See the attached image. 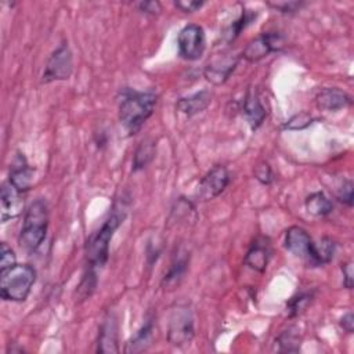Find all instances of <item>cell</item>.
<instances>
[{
	"instance_id": "29",
	"label": "cell",
	"mask_w": 354,
	"mask_h": 354,
	"mask_svg": "<svg viewBox=\"0 0 354 354\" xmlns=\"http://www.w3.org/2000/svg\"><path fill=\"white\" fill-rule=\"evenodd\" d=\"M14 265H17L14 251L6 243H2L0 245V270H6Z\"/></svg>"
},
{
	"instance_id": "1",
	"label": "cell",
	"mask_w": 354,
	"mask_h": 354,
	"mask_svg": "<svg viewBox=\"0 0 354 354\" xmlns=\"http://www.w3.org/2000/svg\"><path fill=\"white\" fill-rule=\"evenodd\" d=\"M157 94L126 89L120 101V121L129 136L139 133L157 105Z\"/></svg>"
},
{
	"instance_id": "23",
	"label": "cell",
	"mask_w": 354,
	"mask_h": 354,
	"mask_svg": "<svg viewBox=\"0 0 354 354\" xmlns=\"http://www.w3.org/2000/svg\"><path fill=\"white\" fill-rule=\"evenodd\" d=\"M335 252H336V244L328 237L321 239V241L318 244L314 243V263H316V267L329 263L333 259Z\"/></svg>"
},
{
	"instance_id": "24",
	"label": "cell",
	"mask_w": 354,
	"mask_h": 354,
	"mask_svg": "<svg viewBox=\"0 0 354 354\" xmlns=\"http://www.w3.org/2000/svg\"><path fill=\"white\" fill-rule=\"evenodd\" d=\"M155 155V146L153 142H143L139 148L136 150L135 158H133V170H140L144 169L153 159Z\"/></svg>"
},
{
	"instance_id": "22",
	"label": "cell",
	"mask_w": 354,
	"mask_h": 354,
	"mask_svg": "<svg viewBox=\"0 0 354 354\" xmlns=\"http://www.w3.org/2000/svg\"><path fill=\"white\" fill-rule=\"evenodd\" d=\"M153 331H154V321L148 320L142 329L132 338V340L128 343L126 351L128 353H139L146 350L153 340Z\"/></svg>"
},
{
	"instance_id": "28",
	"label": "cell",
	"mask_w": 354,
	"mask_h": 354,
	"mask_svg": "<svg viewBox=\"0 0 354 354\" xmlns=\"http://www.w3.org/2000/svg\"><path fill=\"white\" fill-rule=\"evenodd\" d=\"M311 121H313L311 115H309L307 112H300V113L292 116L291 120L285 124L284 128L289 129V131H302V129L310 126Z\"/></svg>"
},
{
	"instance_id": "11",
	"label": "cell",
	"mask_w": 354,
	"mask_h": 354,
	"mask_svg": "<svg viewBox=\"0 0 354 354\" xmlns=\"http://www.w3.org/2000/svg\"><path fill=\"white\" fill-rule=\"evenodd\" d=\"M239 65V57L231 54H221L214 57L203 71V75L206 80L210 83L220 86L227 82L230 75L234 72V69Z\"/></svg>"
},
{
	"instance_id": "10",
	"label": "cell",
	"mask_w": 354,
	"mask_h": 354,
	"mask_svg": "<svg viewBox=\"0 0 354 354\" xmlns=\"http://www.w3.org/2000/svg\"><path fill=\"white\" fill-rule=\"evenodd\" d=\"M228 183H230L228 170L224 166L217 165L201 179L197 188V197L199 201H203V202L212 201L227 188Z\"/></svg>"
},
{
	"instance_id": "17",
	"label": "cell",
	"mask_w": 354,
	"mask_h": 354,
	"mask_svg": "<svg viewBox=\"0 0 354 354\" xmlns=\"http://www.w3.org/2000/svg\"><path fill=\"white\" fill-rule=\"evenodd\" d=\"M212 102V94L208 90H201L192 96L183 97L176 102V111L191 118L205 111Z\"/></svg>"
},
{
	"instance_id": "20",
	"label": "cell",
	"mask_w": 354,
	"mask_h": 354,
	"mask_svg": "<svg viewBox=\"0 0 354 354\" xmlns=\"http://www.w3.org/2000/svg\"><path fill=\"white\" fill-rule=\"evenodd\" d=\"M306 210L317 217H322L327 216L332 212L333 205L331 202V199L324 194V192H313L306 198L305 202Z\"/></svg>"
},
{
	"instance_id": "33",
	"label": "cell",
	"mask_w": 354,
	"mask_h": 354,
	"mask_svg": "<svg viewBox=\"0 0 354 354\" xmlns=\"http://www.w3.org/2000/svg\"><path fill=\"white\" fill-rule=\"evenodd\" d=\"M342 273H343V284L347 289L353 288V265L351 262L342 265Z\"/></svg>"
},
{
	"instance_id": "19",
	"label": "cell",
	"mask_w": 354,
	"mask_h": 354,
	"mask_svg": "<svg viewBox=\"0 0 354 354\" xmlns=\"http://www.w3.org/2000/svg\"><path fill=\"white\" fill-rule=\"evenodd\" d=\"M187 266H188L187 254L176 256L175 261L172 262L168 273L165 274V277L162 280V287L165 289L176 288L180 284V281L183 280V277H184V274L187 272Z\"/></svg>"
},
{
	"instance_id": "21",
	"label": "cell",
	"mask_w": 354,
	"mask_h": 354,
	"mask_svg": "<svg viewBox=\"0 0 354 354\" xmlns=\"http://www.w3.org/2000/svg\"><path fill=\"white\" fill-rule=\"evenodd\" d=\"M300 333L296 327H289L276 339V347L281 353H296L300 350Z\"/></svg>"
},
{
	"instance_id": "3",
	"label": "cell",
	"mask_w": 354,
	"mask_h": 354,
	"mask_svg": "<svg viewBox=\"0 0 354 354\" xmlns=\"http://www.w3.org/2000/svg\"><path fill=\"white\" fill-rule=\"evenodd\" d=\"M125 216L126 213L124 209H115L101 225V228L89 239L86 244V259L89 267L98 269L107 263L109 255V243L115 231L124 223Z\"/></svg>"
},
{
	"instance_id": "7",
	"label": "cell",
	"mask_w": 354,
	"mask_h": 354,
	"mask_svg": "<svg viewBox=\"0 0 354 354\" xmlns=\"http://www.w3.org/2000/svg\"><path fill=\"white\" fill-rule=\"evenodd\" d=\"M177 46L181 58L187 61L199 60L203 56L206 47V38L203 30L195 24L184 27L179 34Z\"/></svg>"
},
{
	"instance_id": "25",
	"label": "cell",
	"mask_w": 354,
	"mask_h": 354,
	"mask_svg": "<svg viewBox=\"0 0 354 354\" xmlns=\"http://www.w3.org/2000/svg\"><path fill=\"white\" fill-rule=\"evenodd\" d=\"M97 287V274H96V269L89 267L87 272L85 273L79 287H78V296L80 300H86L87 298H90L93 295V292L96 291Z\"/></svg>"
},
{
	"instance_id": "8",
	"label": "cell",
	"mask_w": 354,
	"mask_h": 354,
	"mask_svg": "<svg viewBox=\"0 0 354 354\" xmlns=\"http://www.w3.org/2000/svg\"><path fill=\"white\" fill-rule=\"evenodd\" d=\"M285 250L291 252L294 256L300 258L307 263V266L316 267L314 263V241L309 235V232L299 227L292 225L285 232Z\"/></svg>"
},
{
	"instance_id": "12",
	"label": "cell",
	"mask_w": 354,
	"mask_h": 354,
	"mask_svg": "<svg viewBox=\"0 0 354 354\" xmlns=\"http://www.w3.org/2000/svg\"><path fill=\"white\" fill-rule=\"evenodd\" d=\"M20 192L10 181L2 186L0 192V203H2V223L13 220L23 213L24 199Z\"/></svg>"
},
{
	"instance_id": "13",
	"label": "cell",
	"mask_w": 354,
	"mask_h": 354,
	"mask_svg": "<svg viewBox=\"0 0 354 354\" xmlns=\"http://www.w3.org/2000/svg\"><path fill=\"white\" fill-rule=\"evenodd\" d=\"M272 254H273V251H272L270 241L265 237H258L251 244V247H250V250L245 255L244 262L252 270L263 273L269 266V262L272 259Z\"/></svg>"
},
{
	"instance_id": "6",
	"label": "cell",
	"mask_w": 354,
	"mask_h": 354,
	"mask_svg": "<svg viewBox=\"0 0 354 354\" xmlns=\"http://www.w3.org/2000/svg\"><path fill=\"white\" fill-rule=\"evenodd\" d=\"M74 71V57L68 45H61L49 57L45 72L42 76L43 83H50L54 80H67Z\"/></svg>"
},
{
	"instance_id": "14",
	"label": "cell",
	"mask_w": 354,
	"mask_h": 354,
	"mask_svg": "<svg viewBox=\"0 0 354 354\" xmlns=\"http://www.w3.org/2000/svg\"><path fill=\"white\" fill-rule=\"evenodd\" d=\"M97 351L111 354L120 353V344H118V321L113 314H109L100 327Z\"/></svg>"
},
{
	"instance_id": "16",
	"label": "cell",
	"mask_w": 354,
	"mask_h": 354,
	"mask_svg": "<svg viewBox=\"0 0 354 354\" xmlns=\"http://www.w3.org/2000/svg\"><path fill=\"white\" fill-rule=\"evenodd\" d=\"M316 104L321 111H339L351 104L350 96L339 89H322L316 97Z\"/></svg>"
},
{
	"instance_id": "32",
	"label": "cell",
	"mask_w": 354,
	"mask_h": 354,
	"mask_svg": "<svg viewBox=\"0 0 354 354\" xmlns=\"http://www.w3.org/2000/svg\"><path fill=\"white\" fill-rule=\"evenodd\" d=\"M338 198L340 202L351 206L353 205V184L351 181H344L339 190Z\"/></svg>"
},
{
	"instance_id": "30",
	"label": "cell",
	"mask_w": 354,
	"mask_h": 354,
	"mask_svg": "<svg viewBox=\"0 0 354 354\" xmlns=\"http://www.w3.org/2000/svg\"><path fill=\"white\" fill-rule=\"evenodd\" d=\"M255 177L262 183V184H272L274 180V175L273 170L270 168V165L267 162H261L256 168H255Z\"/></svg>"
},
{
	"instance_id": "34",
	"label": "cell",
	"mask_w": 354,
	"mask_h": 354,
	"mask_svg": "<svg viewBox=\"0 0 354 354\" xmlns=\"http://www.w3.org/2000/svg\"><path fill=\"white\" fill-rule=\"evenodd\" d=\"M205 3L203 2H176L175 6L181 10L183 13H192L197 12L198 9H201Z\"/></svg>"
},
{
	"instance_id": "15",
	"label": "cell",
	"mask_w": 354,
	"mask_h": 354,
	"mask_svg": "<svg viewBox=\"0 0 354 354\" xmlns=\"http://www.w3.org/2000/svg\"><path fill=\"white\" fill-rule=\"evenodd\" d=\"M34 175L35 170L28 165L25 157L23 154H19L12 164L10 169V183L20 191L27 192L34 183Z\"/></svg>"
},
{
	"instance_id": "4",
	"label": "cell",
	"mask_w": 354,
	"mask_h": 354,
	"mask_svg": "<svg viewBox=\"0 0 354 354\" xmlns=\"http://www.w3.org/2000/svg\"><path fill=\"white\" fill-rule=\"evenodd\" d=\"M36 281V272L30 265H14L0 270V296L9 302H24Z\"/></svg>"
},
{
	"instance_id": "18",
	"label": "cell",
	"mask_w": 354,
	"mask_h": 354,
	"mask_svg": "<svg viewBox=\"0 0 354 354\" xmlns=\"http://www.w3.org/2000/svg\"><path fill=\"white\" fill-rule=\"evenodd\" d=\"M243 109H244V113L247 116L248 124L251 125L252 131H256L265 122L266 116H267L266 108L263 107L258 94L251 90L247 93V96L244 98Z\"/></svg>"
},
{
	"instance_id": "36",
	"label": "cell",
	"mask_w": 354,
	"mask_h": 354,
	"mask_svg": "<svg viewBox=\"0 0 354 354\" xmlns=\"http://www.w3.org/2000/svg\"><path fill=\"white\" fill-rule=\"evenodd\" d=\"M340 327L343 328V331H346L347 333H353L354 331V317L351 313H347L346 316L342 317L340 320Z\"/></svg>"
},
{
	"instance_id": "35",
	"label": "cell",
	"mask_w": 354,
	"mask_h": 354,
	"mask_svg": "<svg viewBox=\"0 0 354 354\" xmlns=\"http://www.w3.org/2000/svg\"><path fill=\"white\" fill-rule=\"evenodd\" d=\"M139 8L143 13L153 14V16L159 14V12H161V5L158 2H144V3H140Z\"/></svg>"
},
{
	"instance_id": "27",
	"label": "cell",
	"mask_w": 354,
	"mask_h": 354,
	"mask_svg": "<svg viewBox=\"0 0 354 354\" xmlns=\"http://www.w3.org/2000/svg\"><path fill=\"white\" fill-rule=\"evenodd\" d=\"M255 17H256V16H255L254 13H251V12H244L243 16H241L237 21L232 23V25H231L230 30L227 31V34H225L227 41H228V42H232L234 39H237V38L240 36V34L254 21Z\"/></svg>"
},
{
	"instance_id": "31",
	"label": "cell",
	"mask_w": 354,
	"mask_h": 354,
	"mask_svg": "<svg viewBox=\"0 0 354 354\" xmlns=\"http://www.w3.org/2000/svg\"><path fill=\"white\" fill-rule=\"evenodd\" d=\"M269 6H272L273 9L284 13V14H291V13H296L299 12L305 3L302 2H281V3H269Z\"/></svg>"
},
{
	"instance_id": "9",
	"label": "cell",
	"mask_w": 354,
	"mask_h": 354,
	"mask_svg": "<svg viewBox=\"0 0 354 354\" xmlns=\"http://www.w3.org/2000/svg\"><path fill=\"white\" fill-rule=\"evenodd\" d=\"M283 47H284V38L277 32H267L252 39L245 46L243 52V57L250 63H256L274 52H280Z\"/></svg>"
},
{
	"instance_id": "2",
	"label": "cell",
	"mask_w": 354,
	"mask_h": 354,
	"mask_svg": "<svg viewBox=\"0 0 354 354\" xmlns=\"http://www.w3.org/2000/svg\"><path fill=\"white\" fill-rule=\"evenodd\" d=\"M49 209L43 199H36L25 212L20 234V245L30 254L36 252L46 240Z\"/></svg>"
},
{
	"instance_id": "5",
	"label": "cell",
	"mask_w": 354,
	"mask_h": 354,
	"mask_svg": "<svg viewBox=\"0 0 354 354\" xmlns=\"http://www.w3.org/2000/svg\"><path fill=\"white\" fill-rule=\"evenodd\" d=\"M195 335L194 316L188 306L177 305L172 309L168 322V340L175 347L188 346Z\"/></svg>"
},
{
	"instance_id": "26",
	"label": "cell",
	"mask_w": 354,
	"mask_h": 354,
	"mask_svg": "<svg viewBox=\"0 0 354 354\" xmlns=\"http://www.w3.org/2000/svg\"><path fill=\"white\" fill-rule=\"evenodd\" d=\"M313 300V294L311 292H302L296 296H294L288 303H287V313L289 317H296L302 314L309 305Z\"/></svg>"
}]
</instances>
